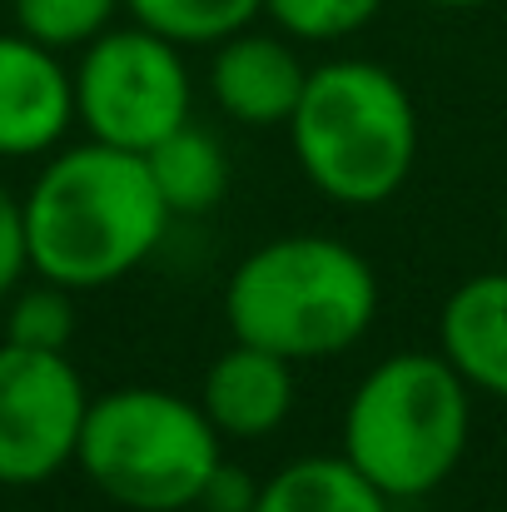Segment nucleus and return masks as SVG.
Instances as JSON below:
<instances>
[{
	"mask_svg": "<svg viewBox=\"0 0 507 512\" xmlns=\"http://www.w3.org/2000/svg\"><path fill=\"white\" fill-rule=\"evenodd\" d=\"M70 339H75V299H70V289L40 279V289H20L15 294L10 319H5V343L65 353Z\"/></svg>",
	"mask_w": 507,
	"mask_h": 512,
	"instance_id": "nucleus-17",
	"label": "nucleus"
},
{
	"mask_svg": "<svg viewBox=\"0 0 507 512\" xmlns=\"http://www.w3.org/2000/svg\"><path fill=\"white\" fill-rule=\"evenodd\" d=\"M428 5H443V10H473V5H488V0H428Z\"/></svg>",
	"mask_w": 507,
	"mask_h": 512,
	"instance_id": "nucleus-20",
	"label": "nucleus"
},
{
	"mask_svg": "<svg viewBox=\"0 0 507 512\" xmlns=\"http://www.w3.org/2000/svg\"><path fill=\"white\" fill-rule=\"evenodd\" d=\"M393 503L338 453V458H294L269 483H259L254 512H388Z\"/></svg>",
	"mask_w": 507,
	"mask_h": 512,
	"instance_id": "nucleus-13",
	"label": "nucleus"
},
{
	"mask_svg": "<svg viewBox=\"0 0 507 512\" xmlns=\"http://www.w3.org/2000/svg\"><path fill=\"white\" fill-rule=\"evenodd\" d=\"M309 85V65L299 60V50L289 45V35H269V30H239L229 40L214 45L209 60V95L214 105L254 130L269 125H289L299 95Z\"/></svg>",
	"mask_w": 507,
	"mask_h": 512,
	"instance_id": "nucleus-9",
	"label": "nucleus"
},
{
	"mask_svg": "<svg viewBox=\"0 0 507 512\" xmlns=\"http://www.w3.org/2000/svg\"><path fill=\"white\" fill-rule=\"evenodd\" d=\"M224 458L219 428L199 403L169 388H115L90 398L75 463L130 512H184Z\"/></svg>",
	"mask_w": 507,
	"mask_h": 512,
	"instance_id": "nucleus-5",
	"label": "nucleus"
},
{
	"mask_svg": "<svg viewBox=\"0 0 507 512\" xmlns=\"http://www.w3.org/2000/svg\"><path fill=\"white\" fill-rule=\"evenodd\" d=\"M473 433V388L443 353H393L363 373L343 408V458L388 498L443 488Z\"/></svg>",
	"mask_w": 507,
	"mask_h": 512,
	"instance_id": "nucleus-4",
	"label": "nucleus"
},
{
	"mask_svg": "<svg viewBox=\"0 0 507 512\" xmlns=\"http://www.w3.org/2000/svg\"><path fill=\"white\" fill-rule=\"evenodd\" d=\"M199 408L219 428V438H239V443L269 438L294 408V363L234 339L209 363Z\"/></svg>",
	"mask_w": 507,
	"mask_h": 512,
	"instance_id": "nucleus-10",
	"label": "nucleus"
},
{
	"mask_svg": "<svg viewBox=\"0 0 507 512\" xmlns=\"http://www.w3.org/2000/svg\"><path fill=\"white\" fill-rule=\"evenodd\" d=\"M20 35L50 45V50H85L95 35L115 25L125 0H10Z\"/></svg>",
	"mask_w": 507,
	"mask_h": 512,
	"instance_id": "nucleus-15",
	"label": "nucleus"
},
{
	"mask_svg": "<svg viewBox=\"0 0 507 512\" xmlns=\"http://www.w3.org/2000/svg\"><path fill=\"white\" fill-rule=\"evenodd\" d=\"M438 353L473 393L507 398V269L463 279L438 314Z\"/></svg>",
	"mask_w": 507,
	"mask_h": 512,
	"instance_id": "nucleus-11",
	"label": "nucleus"
},
{
	"mask_svg": "<svg viewBox=\"0 0 507 512\" xmlns=\"http://www.w3.org/2000/svg\"><path fill=\"white\" fill-rule=\"evenodd\" d=\"M25 269H30V254H25V214H20V199L0 184V299L20 284Z\"/></svg>",
	"mask_w": 507,
	"mask_h": 512,
	"instance_id": "nucleus-19",
	"label": "nucleus"
},
{
	"mask_svg": "<svg viewBox=\"0 0 507 512\" xmlns=\"http://www.w3.org/2000/svg\"><path fill=\"white\" fill-rule=\"evenodd\" d=\"M145 165L155 174V189L169 214H209L229 194V155L194 120H184L155 150H145Z\"/></svg>",
	"mask_w": 507,
	"mask_h": 512,
	"instance_id": "nucleus-12",
	"label": "nucleus"
},
{
	"mask_svg": "<svg viewBox=\"0 0 507 512\" xmlns=\"http://www.w3.org/2000/svg\"><path fill=\"white\" fill-rule=\"evenodd\" d=\"M503 244H507V199H503Z\"/></svg>",
	"mask_w": 507,
	"mask_h": 512,
	"instance_id": "nucleus-21",
	"label": "nucleus"
},
{
	"mask_svg": "<svg viewBox=\"0 0 507 512\" xmlns=\"http://www.w3.org/2000/svg\"><path fill=\"white\" fill-rule=\"evenodd\" d=\"M130 20L184 45H219L264 15V0H125Z\"/></svg>",
	"mask_w": 507,
	"mask_h": 512,
	"instance_id": "nucleus-14",
	"label": "nucleus"
},
{
	"mask_svg": "<svg viewBox=\"0 0 507 512\" xmlns=\"http://www.w3.org/2000/svg\"><path fill=\"white\" fill-rule=\"evenodd\" d=\"M378 10L383 0H264V15L289 40H309V45H334L358 35Z\"/></svg>",
	"mask_w": 507,
	"mask_h": 512,
	"instance_id": "nucleus-16",
	"label": "nucleus"
},
{
	"mask_svg": "<svg viewBox=\"0 0 507 512\" xmlns=\"http://www.w3.org/2000/svg\"><path fill=\"white\" fill-rule=\"evenodd\" d=\"M90 393L70 353L0 343V483L35 488L75 463Z\"/></svg>",
	"mask_w": 507,
	"mask_h": 512,
	"instance_id": "nucleus-7",
	"label": "nucleus"
},
{
	"mask_svg": "<svg viewBox=\"0 0 507 512\" xmlns=\"http://www.w3.org/2000/svg\"><path fill=\"white\" fill-rule=\"evenodd\" d=\"M254 503H259V483H254L244 468H234V463L219 458L214 473L204 478L194 508H204V512H254Z\"/></svg>",
	"mask_w": 507,
	"mask_h": 512,
	"instance_id": "nucleus-18",
	"label": "nucleus"
},
{
	"mask_svg": "<svg viewBox=\"0 0 507 512\" xmlns=\"http://www.w3.org/2000/svg\"><path fill=\"white\" fill-rule=\"evenodd\" d=\"M75 120V80L50 45L0 35V160H30L65 140Z\"/></svg>",
	"mask_w": 507,
	"mask_h": 512,
	"instance_id": "nucleus-8",
	"label": "nucleus"
},
{
	"mask_svg": "<svg viewBox=\"0 0 507 512\" xmlns=\"http://www.w3.org/2000/svg\"><path fill=\"white\" fill-rule=\"evenodd\" d=\"M30 269L70 294L135 274L169 234V214L145 155L115 145L60 150L20 199Z\"/></svg>",
	"mask_w": 507,
	"mask_h": 512,
	"instance_id": "nucleus-1",
	"label": "nucleus"
},
{
	"mask_svg": "<svg viewBox=\"0 0 507 512\" xmlns=\"http://www.w3.org/2000/svg\"><path fill=\"white\" fill-rule=\"evenodd\" d=\"M224 319L239 343L289 363L338 358L378 319V274L343 239L284 234L234 264Z\"/></svg>",
	"mask_w": 507,
	"mask_h": 512,
	"instance_id": "nucleus-2",
	"label": "nucleus"
},
{
	"mask_svg": "<svg viewBox=\"0 0 507 512\" xmlns=\"http://www.w3.org/2000/svg\"><path fill=\"white\" fill-rule=\"evenodd\" d=\"M75 120L115 150H155L189 120V65L179 45L145 25H110L75 65Z\"/></svg>",
	"mask_w": 507,
	"mask_h": 512,
	"instance_id": "nucleus-6",
	"label": "nucleus"
},
{
	"mask_svg": "<svg viewBox=\"0 0 507 512\" xmlns=\"http://www.w3.org/2000/svg\"><path fill=\"white\" fill-rule=\"evenodd\" d=\"M289 145L309 184L348 209L393 199L418 165V110L408 85L373 60H329L289 115Z\"/></svg>",
	"mask_w": 507,
	"mask_h": 512,
	"instance_id": "nucleus-3",
	"label": "nucleus"
}]
</instances>
